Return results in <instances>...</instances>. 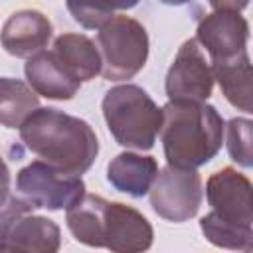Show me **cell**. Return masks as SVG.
Masks as SVG:
<instances>
[{"label":"cell","mask_w":253,"mask_h":253,"mask_svg":"<svg viewBox=\"0 0 253 253\" xmlns=\"http://www.w3.org/2000/svg\"><path fill=\"white\" fill-rule=\"evenodd\" d=\"M28 150L67 174H85L97 154L99 140L91 125L79 117L51 107H38L20 126Z\"/></svg>","instance_id":"obj_1"},{"label":"cell","mask_w":253,"mask_h":253,"mask_svg":"<svg viewBox=\"0 0 253 253\" xmlns=\"http://www.w3.org/2000/svg\"><path fill=\"white\" fill-rule=\"evenodd\" d=\"M67 227L73 237L89 247H105L119 253H138L152 245L154 229L134 208L85 194L67 210Z\"/></svg>","instance_id":"obj_2"},{"label":"cell","mask_w":253,"mask_h":253,"mask_svg":"<svg viewBox=\"0 0 253 253\" xmlns=\"http://www.w3.org/2000/svg\"><path fill=\"white\" fill-rule=\"evenodd\" d=\"M223 119L213 105L168 101L162 107L160 140L170 166L200 168L223 144Z\"/></svg>","instance_id":"obj_3"},{"label":"cell","mask_w":253,"mask_h":253,"mask_svg":"<svg viewBox=\"0 0 253 253\" xmlns=\"http://www.w3.org/2000/svg\"><path fill=\"white\" fill-rule=\"evenodd\" d=\"M103 117L113 138L126 148L150 150L156 142L162 109L138 85L111 87L101 103Z\"/></svg>","instance_id":"obj_4"},{"label":"cell","mask_w":253,"mask_h":253,"mask_svg":"<svg viewBox=\"0 0 253 253\" xmlns=\"http://www.w3.org/2000/svg\"><path fill=\"white\" fill-rule=\"evenodd\" d=\"M97 49L101 55V75L107 81L132 79L148 59V34L130 16H113L99 28Z\"/></svg>","instance_id":"obj_5"},{"label":"cell","mask_w":253,"mask_h":253,"mask_svg":"<svg viewBox=\"0 0 253 253\" xmlns=\"http://www.w3.org/2000/svg\"><path fill=\"white\" fill-rule=\"evenodd\" d=\"M16 190L34 208L67 211L85 196V182L81 176L57 170L43 160H34L18 172Z\"/></svg>","instance_id":"obj_6"},{"label":"cell","mask_w":253,"mask_h":253,"mask_svg":"<svg viewBox=\"0 0 253 253\" xmlns=\"http://www.w3.org/2000/svg\"><path fill=\"white\" fill-rule=\"evenodd\" d=\"M150 206L166 221L192 219L204 200L202 176L196 168L164 166L150 186Z\"/></svg>","instance_id":"obj_7"},{"label":"cell","mask_w":253,"mask_h":253,"mask_svg":"<svg viewBox=\"0 0 253 253\" xmlns=\"http://www.w3.org/2000/svg\"><path fill=\"white\" fill-rule=\"evenodd\" d=\"M168 101H186V103H206L213 91V73L211 65L206 59L200 43L190 38L186 40L164 81Z\"/></svg>","instance_id":"obj_8"},{"label":"cell","mask_w":253,"mask_h":253,"mask_svg":"<svg viewBox=\"0 0 253 253\" xmlns=\"http://www.w3.org/2000/svg\"><path fill=\"white\" fill-rule=\"evenodd\" d=\"M206 198L211 211L229 223L253 227L251 182L235 168H221L208 178Z\"/></svg>","instance_id":"obj_9"},{"label":"cell","mask_w":253,"mask_h":253,"mask_svg":"<svg viewBox=\"0 0 253 253\" xmlns=\"http://www.w3.org/2000/svg\"><path fill=\"white\" fill-rule=\"evenodd\" d=\"M194 40L210 53V61L229 59L247 51L249 22L239 12L213 10L200 20Z\"/></svg>","instance_id":"obj_10"},{"label":"cell","mask_w":253,"mask_h":253,"mask_svg":"<svg viewBox=\"0 0 253 253\" xmlns=\"http://www.w3.org/2000/svg\"><path fill=\"white\" fill-rule=\"evenodd\" d=\"M51 34L53 28L47 16L38 10H18L4 22L0 43L6 53L28 59L47 45Z\"/></svg>","instance_id":"obj_11"},{"label":"cell","mask_w":253,"mask_h":253,"mask_svg":"<svg viewBox=\"0 0 253 253\" xmlns=\"http://www.w3.org/2000/svg\"><path fill=\"white\" fill-rule=\"evenodd\" d=\"M28 85L42 97L53 101H69L77 95L81 81L75 79L53 51H38L24 65Z\"/></svg>","instance_id":"obj_12"},{"label":"cell","mask_w":253,"mask_h":253,"mask_svg":"<svg viewBox=\"0 0 253 253\" xmlns=\"http://www.w3.org/2000/svg\"><path fill=\"white\" fill-rule=\"evenodd\" d=\"M61 247L59 225L43 215H22L0 241V251L55 253Z\"/></svg>","instance_id":"obj_13"},{"label":"cell","mask_w":253,"mask_h":253,"mask_svg":"<svg viewBox=\"0 0 253 253\" xmlns=\"http://www.w3.org/2000/svg\"><path fill=\"white\" fill-rule=\"evenodd\" d=\"M156 174H158V162L154 156L121 152L107 164L109 184L117 192L128 194L132 198L146 196Z\"/></svg>","instance_id":"obj_14"},{"label":"cell","mask_w":253,"mask_h":253,"mask_svg":"<svg viewBox=\"0 0 253 253\" xmlns=\"http://www.w3.org/2000/svg\"><path fill=\"white\" fill-rule=\"evenodd\" d=\"M213 81L219 83L223 97L239 111L251 113V59L241 51L229 59L210 61Z\"/></svg>","instance_id":"obj_15"},{"label":"cell","mask_w":253,"mask_h":253,"mask_svg":"<svg viewBox=\"0 0 253 253\" xmlns=\"http://www.w3.org/2000/svg\"><path fill=\"white\" fill-rule=\"evenodd\" d=\"M65 69L83 81H91L101 73V55L93 40L83 34H61L53 42L51 49Z\"/></svg>","instance_id":"obj_16"},{"label":"cell","mask_w":253,"mask_h":253,"mask_svg":"<svg viewBox=\"0 0 253 253\" xmlns=\"http://www.w3.org/2000/svg\"><path fill=\"white\" fill-rule=\"evenodd\" d=\"M40 107L38 93L14 77H0V125L6 128H20L22 123Z\"/></svg>","instance_id":"obj_17"},{"label":"cell","mask_w":253,"mask_h":253,"mask_svg":"<svg viewBox=\"0 0 253 253\" xmlns=\"http://www.w3.org/2000/svg\"><path fill=\"white\" fill-rule=\"evenodd\" d=\"M200 229L204 237L215 247L235 249V251H245V253H249L253 247V227L223 221L213 211L200 217Z\"/></svg>","instance_id":"obj_18"},{"label":"cell","mask_w":253,"mask_h":253,"mask_svg":"<svg viewBox=\"0 0 253 253\" xmlns=\"http://www.w3.org/2000/svg\"><path fill=\"white\" fill-rule=\"evenodd\" d=\"M140 0H65L71 18L85 30H99L107 24L115 10H130Z\"/></svg>","instance_id":"obj_19"},{"label":"cell","mask_w":253,"mask_h":253,"mask_svg":"<svg viewBox=\"0 0 253 253\" xmlns=\"http://www.w3.org/2000/svg\"><path fill=\"white\" fill-rule=\"evenodd\" d=\"M223 132L227 136V152L231 160L243 168H251V121L235 117L227 123V126H223Z\"/></svg>","instance_id":"obj_20"},{"label":"cell","mask_w":253,"mask_h":253,"mask_svg":"<svg viewBox=\"0 0 253 253\" xmlns=\"http://www.w3.org/2000/svg\"><path fill=\"white\" fill-rule=\"evenodd\" d=\"M36 210L32 202H28L24 196L14 194L10 186H0V241L8 235L10 227L26 213H32Z\"/></svg>","instance_id":"obj_21"},{"label":"cell","mask_w":253,"mask_h":253,"mask_svg":"<svg viewBox=\"0 0 253 253\" xmlns=\"http://www.w3.org/2000/svg\"><path fill=\"white\" fill-rule=\"evenodd\" d=\"M213 10H227V12H241L249 6V0H208Z\"/></svg>","instance_id":"obj_22"},{"label":"cell","mask_w":253,"mask_h":253,"mask_svg":"<svg viewBox=\"0 0 253 253\" xmlns=\"http://www.w3.org/2000/svg\"><path fill=\"white\" fill-rule=\"evenodd\" d=\"M0 186H10V170L0 156Z\"/></svg>","instance_id":"obj_23"},{"label":"cell","mask_w":253,"mask_h":253,"mask_svg":"<svg viewBox=\"0 0 253 253\" xmlns=\"http://www.w3.org/2000/svg\"><path fill=\"white\" fill-rule=\"evenodd\" d=\"M160 2L166 4V6H184V4H188L192 0H160Z\"/></svg>","instance_id":"obj_24"}]
</instances>
